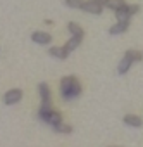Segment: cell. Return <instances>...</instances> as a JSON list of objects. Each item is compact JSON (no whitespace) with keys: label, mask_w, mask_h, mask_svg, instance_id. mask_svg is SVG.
Wrapping results in <instances>:
<instances>
[{"label":"cell","mask_w":143,"mask_h":147,"mask_svg":"<svg viewBox=\"0 0 143 147\" xmlns=\"http://www.w3.org/2000/svg\"><path fill=\"white\" fill-rule=\"evenodd\" d=\"M83 92V87L80 83V80L76 76H64L60 80V94L64 97V100H74L81 95Z\"/></svg>","instance_id":"6da1fadb"},{"label":"cell","mask_w":143,"mask_h":147,"mask_svg":"<svg viewBox=\"0 0 143 147\" xmlns=\"http://www.w3.org/2000/svg\"><path fill=\"white\" fill-rule=\"evenodd\" d=\"M23 99V90L21 88H11L4 94V104L5 106H14L17 102H21Z\"/></svg>","instance_id":"7a4b0ae2"},{"label":"cell","mask_w":143,"mask_h":147,"mask_svg":"<svg viewBox=\"0 0 143 147\" xmlns=\"http://www.w3.org/2000/svg\"><path fill=\"white\" fill-rule=\"evenodd\" d=\"M31 42L36 45H50L52 42V35L47 31H33L31 33Z\"/></svg>","instance_id":"3957f363"},{"label":"cell","mask_w":143,"mask_h":147,"mask_svg":"<svg viewBox=\"0 0 143 147\" xmlns=\"http://www.w3.org/2000/svg\"><path fill=\"white\" fill-rule=\"evenodd\" d=\"M38 94H40V99H41V104H47V106H52V94H50V87L41 82L38 83Z\"/></svg>","instance_id":"277c9868"},{"label":"cell","mask_w":143,"mask_h":147,"mask_svg":"<svg viewBox=\"0 0 143 147\" xmlns=\"http://www.w3.org/2000/svg\"><path fill=\"white\" fill-rule=\"evenodd\" d=\"M81 11H85V12H88V14H102V11H104V5H100V4H97V2H92V0H86V2L83 4V7H81Z\"/></svg>","instance_id":"5b68a950"},{"label":"cell","mask_w":143,"mask_h":147,"mask_svg":"<svg viewBox=\"0 0 143 147\" xmlns=\"http://www.w3.org/2000/svg\"><path fill=\"white\" fill-rule=\"evenodd\" d=\"M134 61H133V57L126 52L124 54V57L121 59V62H119V66H117V73L119 75H126V73L129 71V67H131V64H133Z\"/></svg>","instance_id":"8992f818"},{"label":"cell","mask_w":143,"mask_h":147,"mask_svg":"<svg viewBox=\"0 0 143 147\" xmlns=\"http://www.w3.org/2000/svg\"><path fill=\"white\" fill-rule=\"evenodd\" d=\"M122 121H124V125H128V126H131V128H140V126L143 125V119H141L140 116H136V114H126V116L122 118Z\"/></svg>","instance_id":"52a82bcc"},{"label":"cell","mask_w":143,"mask_h":147,"mask_svg":"<svg viewBox=\"0 0 143 147\" xmlns=\"http://www.w3.org/2000/svg\"><path fill=\"white\" fill-rule=\"evenodd\" d=\"M48 54H50L52 57H55V59H60V61H64V59L69 57V52H67L64 47H50V49H48Z\"/></svg>","instance_id":"ba28073f"},{"label":"cell","mask_w":143,"mask_h":147,"mask_svg":"<svg viewBox=\"0 0 143 147\" xmlns=\"http://www.w3.org/2000/svg\"><path fill=\"white\" fill-rule=\"evenodd\" d=\"M67 31H69L71 36H76V38H83L85 36V31H83V28L78 23H69L67 24Z\"/></svg>","instance_id":"9c48e42d"},{"label":"cell","mask_w":143,"mask_h":147,"mask_svg":"<svg viewBox=\"0 0 143 147\" xmlns=\"http://www.w3.org/2000/svg\"><path fill=\"white\" fill-rule=\"evenodd\" d=\"M53 111V107L52 106H47V104H41L40 106V109H38V119L40 121H43V123H47V119H48V116H50V113Z\"/></svg>","instance_id":"30bf717a"},{"label":"cell","mask_w":143,"mask_h":147,"mask_svg":"<svg viewBox=\"0 0 143 147\" xmlns=\"http://www.w3.org/2000/svg\"><path fill=\"white\" fill-rule=\"evenodd\" d=\"M116 18H117V23H129V19H131V14L128 12V4H126L122 9L116 11Z\"/></svg>","instance_id":"8fae6325"},{"label":"cell","mask_w":143,"mask_h":147,"mask_svg":"<svg viewBox=\"0 0 143 147\" xmlns=\"http://www.w3.org/2000/svg\"><path fill=\"white\" fill-rule=\"evenodd\" d=\"M129 28V23H116L114 26L109 28V33L110 35H121V33H126Z\"/></svg>","instance_id":"7c38bea8"},{"label":"cell","mask_w":143,"mask_h":147,"mask_svg":"<svg viewBox=\"0 0 143 147\" xmlns=\"http://www.w3.org/2000/svg\"><path fill=\"white\" fill-rule=\"evenodd\" d=\"M81 40H83V38H76V36H71V38H69V40L65 42V45H64V49H65V50H67V52L71 54V52H73L74 49H78V47H80V43H81Z\"/></svg>","instance_id":"4fadbf2b"},{"label":"cell","mask_w":143,"mask_h":147,"mask_svg":"<svg viewBox=\"0 0 143 147\" xmlns=\"http://www.w3.org/2000/svg\"><path fill=\"white\" fill-rule=\"evenodd\" d=\"M59 123H62V114L59 113V111H52L50 113V116H48V119H47V125H50V126H55V125H59Z\"/></svg>","instance_id":"5bb4252c"},{"label":"cell","mask_w":143,"mask_h":147,"mask_svg":"<svg viewBox=\"0 0 143 147\" xmlns=\"http://www.w3.org/2000/svg\"><path fill=\"white\" fill-rule=\"evenodd\" d=\"M126 5V0H107V5L105 7H109L110 11H119V9H122Z\"/></svg>","instance_id":"9a60e30c"},{"label":"cell","mask_w":143,"mask_h":147,"mask_svg":"<svg viewBox=\"0 0 143 147\" xmlns=\"http://www.w3.org/2000/svg\"><path fill=\"white\" fill-rule=\"evenodd\" d=\"M52 130H53V131H57V133H64V135L73 133V126H71V125H65V123H59V125L52 126Z\"/></svg>","instance_id":"2e32d148"},{"label":"cell","mask_w":143,"mask_h":147,"mask_svg":"<svg viewBox=\"0 0 143 147\" xmlns=\"http://www.w3.org/2000/svg\"><path fill=\"white\" fill-rule=\"evenodd\" d=\"M69 9H81L83 4H85V0H65L64 2Z\"/></svg>","instance_id":"e0dca14e"},{"label":"cell","mask_w":143,"mask_h":147,"mask_svg":"<svg viewBox=\"0 0 143 147\" xmlns=\"http://www.w3.org/2000/svg\"><path fill=\"white\" fill-rule=\"evenodd\" d=\"M131 57H133V61L134 62H140V61H143V52H140V50H126Z\"/></svg>","instance_id":"ac0fdd59"},{"label":"cell","mask_w":143,"mask_h":147,"mask_svg":"<svg viewBox=\"0 0 143 147\" xmlns=\"http://www.w3.org/2000/svg\"><path fill=\"white\" fill-rule=\"evenodd\" d=\"M128 12H129L131 16L138 14V12H140V5H138V4H128Z\"/></svg>","instance_id":"d6986e66"},{"label":"cell","mask_w":143,"mask_h":147,"mask_svg":"<svg viewBox=\"0 0 143 147\" xmlns=\"http://www.w3.org/2000/svg\"><path fill=\"white\" fill-rule=\"evenodd\" d=\"M92 2H97V4H100V5H107V0H92Z\"/></svg>","instance_id":"ffe728a7"}]
</instances>
